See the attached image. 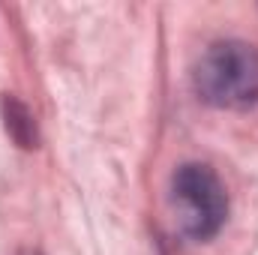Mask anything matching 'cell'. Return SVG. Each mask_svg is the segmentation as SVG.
Listing matches in <instances>:
<instances>
[{"instance_id":"obj_1","label":"cell","mask_w":258,"mask_h":255,"mask_svg":"<svg viewBox=\"0 0 258 255\" xmlns=\"http://www.w3.org/2000/svg\"><path fill=\"white\" fill-rule=\"evenodd\" d=\"M195 93L213 105L240 111L258 102V48L243 39L207 45L192 72Z\"/></svg>"},{"instance_id":"obj_2","label":"cell","mask_w":258,"mask_h":255,"mask_svg":"<svg viewBox=\"0 0 258 255\" xmlns=\"http://www.w3.org/2000/svg\"><path fill=\"white\" fill-rule=\"evenodd\" d=\"M171 207L177 228L192 240H210L228 219V195L210 165L186 162L171 177Z\"/></svg>"},{"instance_id":"obj_3","label":"cell","mask_w":258,"mask_h":255,"mask_svg":"<svg viewBox=\"0 0 258 255\" xmlns=\"http://www.w3.org/2000/svg\"><path fill=\"white\" fill-rule=\"evenodd\" d=\"M3 114H6V132H9L21 147H36V126H33V117H30V111H27L15 96H6V99H3Z\"/></svg>"}]
</instances>
